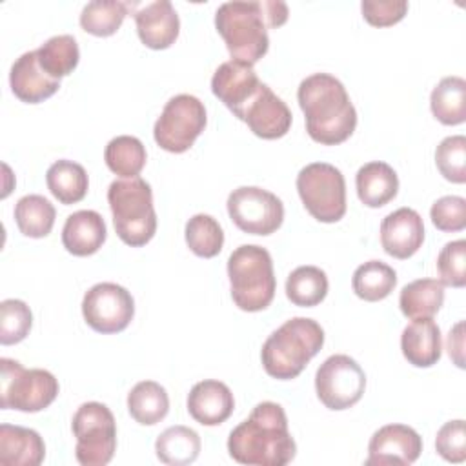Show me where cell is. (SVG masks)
Returning <instances> with one entry per match:
<instances>
[{
    "mask_svg": "<svg viewBox=\"0 0 466 466\" xmlns=\"http://www.w3.org/2000/svg\"><path fill=\"white\" fill-rule=\"evenodd\" d=\"M362 16L375 27H388L404 18L408 13L406 0H362Z\"/></svg>",
    "mask_w": 466,
    "mask_h": 466,
    "instance_id": "b9f144b4",
    "label": "cell"
},
{
    "mask_svg": "<svg viewBox=\"0 0 466 466\" xmlns=\"http://www.w3.org/2000/svg\"><path fill=\"white\" fill-rule=\"evenodd\" d=\"M75 457L82 466H106L116 450V422L102 402H84L73 415Z\"/></svg>",
    "mask_w": 466,
    "mask_h": 466,
    "instance_id": "9c48e42d",
    "label": "cell"
},
{
    "mask_svg": "<svg viewBox=\"0 0 466 466\" xmlns=\"http://www.w3.org/2000/svg\"><path fill=\"white\" fill-rule=\"evenodd\" d=\"M442 302L444 286L435 279H417L406 284L399 297L400 311L411 320L433 317L441 309Z\"/></svg>",
    "mask_w": 466,
    "mask_h": 466,
    "instance_id": "484cf974",
    "label": "cell"
},
{
    "mask_svg": "<svg viewBox=\"0 0 466 466\" xmlns=\"http://www.w3.org/2000/svg\"><path fill=\"white\" fill-rule=\"evenodd\" d=\"M46 182L51 195L66 206L80 202L89 187L86 169L80 164L67 158L56 160L49 166L46 173Z\"/></svg>",
    "mask_w": 466,
    "mask_h": 466,
    "instance_id": "d4e9b609",
    "label": "cell"
},
{
    "mask_svg": "<svg viewBox=\"0 0 466 466\" xmlns=\"http://www.w3.org/2000/svg\"><path fill=\"white\" fill-rule=\"evenodd\" d=\"M38 64L40 67L51 76L60 80L62 76L73 73V69L78 66L80 51L75 36L71 35H56L46 40L36 49Z\"/></svg>",
    "mask_w": 466,
    "mask_h": 466,
    "instance_id": "d6a6232c",
    "label": "cell"
},
{
    "mask_svg": "<svg viewBox=\"0 0 466 466\" xmlns=\"http://www.w3.org/2000/svg\"><path fill=\"white\" fill-rule=\"evenodd\" d=\"M82 315L87 326L98 333L124 331L135 315L131 293L115 282L91 286L82 300Z\"/></svg>",
    "mask_w": 466,
    "mask_h": 466,
    "instance_id": "4fadbf2b",
    "label": "cell"
},
{
    "mask_svg": "<svg viewBox=\"0 0 466 466\" xmlns=\"http://www.w3.org/2000/svg\"><path fill=\"white\" fill-rule=\"evenodd\" d=\"M437 271L442 286L464 288L466 284V240L444 244L437 257Z\"/></svg>",
    "mask_w": 466,
    "mask_h": 466,
    "instance_id": "f35d334b",
    "label": "cell"
},
{
    "mask_svg": "<svg viewBox=\"0 0 466 466\" xmlns=\"http://www.w3.org/2000/svg\"><path fill=\"white\" fill-rule=\"evenodd\" d=\"M268 25L269 27H280L288 20V5L279 0H264Z\"/></svg>",
    "mask_w": 466,
    "mask_h": 466,
    "instance_id": "ee69618b",
    "label": "cell"
},
{
    "mask_svg": "<svg viewBox=\"0 0 466 466\" xmlns=\"http://www.w3.org/2000/svg\"><path fill=\"white\" fill-rule=\"evenodd\" d=\"M208 122L204 104L187 93L171 96L155 122V142L169 153L187 151Z\"/></svg>",
    "mask_w": 466,
    "mask_h": 466,
    "instance_id": "30bf717a",
    "label": "cell"
},
{
    "mask_svg": "<svg viewBox=\"0 0 466 466\" xmlns=\"http://www.w3.org/2000/svg\"><path fill=\"white\" fill-rule=\"evenodd\" d=\"M226 204L229 218L244 233L266 237L282 226V200L258 186H240L233 189Z\"/></svg>",
    "mask_w": 466,
    "mask_h": 466,
    "instance_id": "8fae6325",
    "label": "cell"
},
{
    "mask_svg": "<svg viewBox=\"0 0 466 466\" xmlns=\"http://www.w3.org/2000/svg\"><path fill=\"white\" fill-rule=\"evenodd\" d=\"M231 299L242 311L266 309L277 289L273 260L266 248L257 244L238 246L228 258Z\"/></svg>",
    "mask_w": 466,
    "mask_h": 466,
    "instance_id": "8992f818",
    "label": "cell"
},
{
    "mask_svg": "<svg viewBox=\"0 0 466 466\" xmlns=\"http://www.w3.org/2000/svg\"><path fill=\"white\" fill-rule=\"evenodd\" d=\"M129 415L142 426L160 422L169 411V397L164 386L155 380H142L127 393Z\"/></svg>",
    "mask_w": 466,
    "mask_h": 466,
    "instance_id": "4316f807",
    "label": "cell"
},
{
    "mask_svg": "<svg viewBox=\"0 0 466 466\" xmlns=\"http://www.w3.org/2000/svg\"><path fill=\"white\" fill-rule=\"evenodd\" d=\"M435 164L446 180L453 184H464L466 182V137L451 135L441 140V144L435 149Z\"/></svg>",
    "mask_w": 466,
    "mask_h": 466,
    "instance_id": "74e56055",
    "label": "cell"
},
{
    "mask_svg": "<svg viewBox=\"0 0 466 466\" xmlns=\"http://www.w3.org/2000/svg\"><path fill=\"white\" fill-rule=\"evenodd\" d=\"M235 408L231 390L215 379L197 382L187 395V413L202 426L226 422Z\"/></svg>",
    "mask_w": 466,
    "mask_h": 466,
    "instance_id": "d6986e66",
    "label": "cell"
},
{
    "mask_svg": "<svg viewBox=\"0 0 466 466\" xmlns=\"http://www.w3.org/2000/svg\"><path fill=\"white\" fill-rule=\"evenodd\" d=\"M215 27L233 60L253 66L269 47L268 16L262 2H224L215 13Z\"/></svg>",
    "mask_w": 466,
    "mask_h": 466,
    "instance_id": "5b68a950",
    "label": "cell"
},
{
    "mask_svg": "<svg viewBox=\"0 0 466 466\" xmlns=\"http://www.w3.org/2000/svg\"><path fill=\"white\" fill-rule=\"evenodd\" d=\"M33 313L24 300L5 299L0 302V344H18L31 329Z\"/></svg>",
    "mask_w": 466,
    "mask_h": 466,
    "instance_id": "8d00e7d4",
    "label": "cell"
},
{
    "mask_svg": "<svg viewBox=\"0 0 466 466\" xmlns=\"http://www.w3.org/2000/svg\"><path fill=\"white\" fill-rule=\"evenodd\" d=\"M420 451L422 439L413 428L406 424H386L371 435L366 464H413Z\"/></svg>",
    "mask_w": 466,
    "mask_h": 466,
    "instance_id": "9a60e30c",
    "label": "cell"
},
{
    "mask_svg": "<svg viewBox=\"0 0 466 466\" xmlns=\"http://www.w3.org/2000/svg\"><path fill=\"white\" fill-rule=\"evenodd\" d=\"M187 248L202 258H213L222 251L224 231L217 218L206 213H197L186 222Z\"/></svg>",
    "mask_w": 466,
    "mask_h": 466,
    "instance_id": "d590c367",
    "label": "cell"
},
{
    "mask_svg": "<svg viewBox=\"0 0 466 466\" xmlns=\"http://www.w3.org/2000/svg\"><path fill=\"white\" fill-rule=\"evenodd\" d=\"M299 106L306 118L311 140L337 146L348 140L357 127V111L344 84L328 73H313L299 84Z\"/></svg>",
    "mask_w": 466,
    "mask_h": 466,
    "instance_id": "7a4b0ae2",
    "label": "cell"
},
{
    "mask_svg": "<svg viewBox=\"0 0 466 466\" xmlns=\"http://www.w3.org/2000/svg\"><path fill=\"white\" fill-rule=\"evenodd\" d=\"M106 222L102 215L93 209H80L71 213L62 228V244L69 253L76 257L96 253L106 242Z\"/></svg>",
    "mask_w": 466,
    "mask_h": 466,
    "instance_id": "44dd1931",
    "label": "cell"
},
{
    "mask_svg": "<svg viewBox=\"0 0 466 466\" xmlns=\"http://www.w3.org/2000/svg\"><path fill=\"white\" fill-rule=\"evenodd\" d=\"M131 4L120 0H93L80 13V25L95 36H111L122 25Z\"/></svg>",
    "mask_w": 466,
    "mask_h": 466,
    "instance_id": "e575fe53",
    "label": "cell"
},
{
    "mask_svg": "<svg viewBox=\"0 0 466 466\" xmlns=\"http://www.w3.org/2000/svg\"><path fill=\"white\" fill-rule=\"evenodd\" d=\"M397 286V273L382 260H368L360 264L351 279L355 295L366 302L386 299Z\"/></svg>",
    "mask_w": 466,
    "mask_h": 466,
    "instance_id": "f546056e",
    "label": "cell"
},
{
    "mask_svg": "<svg viewBox=\"0 0 466 466\" xmlns=\"http://www.w3.org/2000/svg\"><path fill=\"white\" fill-rule=\"evenodd\" d=\"M366 390V373L350 355L328 357L315 373V391L328 410H348Z\"/></svg>",
    "mask_w": 466,
    "mask_h": 466,
    "instance_id": "7c38bea8",
    "label": "cell"
},
{
    "mask_svg": "<svg viewBox=\"0 0 466 466\" xmlns=\"http://www.w3.org/2000/svg\"><path fill=\"white\" fill-rule=\"evenodd\" d=\"M104 160L115 175L133 178L138 177L146 166V147L137 137L120 135L107 142Z\"/></svg>",
    "mask_w": 466,
    "mask_h": 466,
    "instance_id": "836d02e7",
    "label": "cell"
},
{
    "mask_svg": "<svg viewBox=\"0 0 466 466\" xmlns=\"http://www.w3.org/2000/svg\"><path fill=\"white\" fill-rule=\"evenodd\" d=\"M328 295V277L317 266H299L288 275L286 297L300 308H313Z\"/></svg>",
    "mask_w": 466,
    "mask_h": 466,
    "instance_id": "1f68e13d",
    "label": "cell"
},
{
    "mask_svg": "<svg viewBox=\"0 0 466 466\" xmlns=\"http://www.w3.org/2000/svg\"><path fill=\"white\" fill-rule=\"evenodd\" d=\"M433 226L441 231H462L466 228V200L457 195H446L433 202L430 209Z\"/></svg>",
    "mask_w": 466,
    "mask_h": 466,
    "instance_id": "ab89813d",
    "label": "cell"
},
{
    "mask_svg": "<svg viewBox=\"0 0 466 466\" xmlns=\"http://www.w3.org/2000/svg\"><path fill=\"white\" fill-rule=\"evenodd\" d=\"M9 86L18 100L27 104H38L58 91L60 80L51 78L40 67L36 51H27L20 55L11 66Z\"/></svg>",
    "mask_w": 466,
    "mask_h": 466,
    "instance_id": "ffe728a7",
    "label": "cell"
},
{
    "mask_svg": "<svg viewBox=\"0 0 466 466\" xmlns=\"http://www.w3.org/2000/svg\"><path fill=\"white\" fill-rule=\"evenodd\" d=\"M400 350L404 359L417 368H430L442 355L441 328L430 319L411 320L400 335Z\"/></svg>",
    "mask_w": 466,
    "mask_h": 466,
    "instance_id": "7402d4cb",
    "label": "cell"
},
{
    "mask_svg": "<svg viewBox=\"0 0 466 466\" xmlns=\"http://www.w3.org/2000/svg\"><path fill=\"white\" fill-rule=\"evenodd\" d=\"M322 344L324 329L317 320L293 317L266 339L260 351L262 366L273 379H295L320 351Z\"/></svg>",
    "mask_w": 466,
    "mask_h": 466,
    "instance_id": "3957f363",
    "label": "cell"
},
{
    "mask_svg": "<svg viewBox=\"0 0 466 466\" xmlns=\"http://www.w3.org/2000/svg\"><path fill=\"white\" fill-rule=\"evenodd\" d=\"M260 138L275 140L284 137L291 127V111L268 84H260L255 95L237 115Z\"/></svg>",
    "mask_w": 466,
    "mask_h": 466,
    "instance_id": "5bb4252c",
    "label": "cell"
},
{
    "mask_svg": "<svg viewBox=\"0 0 466 466\" xmlns=\"http://www.w3.org/2000/svg\"><path fill=\"white\" fill-rule=\"evenodd\" d=\"M107 202L115 231L124 244L140 248L155 237L157 213L153 191L142 177L113 180L107 189Z\"/></svg>",
    "mask_w": 466,
    "mask_h": 466,
    "instance_id": "277c9868",
    "label": "cell"
},
{
    "mask_svg": "<svg viewBox=\"0 0 466 466\" xmlns=\"http://www.w3.org/2000/svg\"><path fill=\"white\" fill-rule=\"evenodd\" d=\"M55 206L42 195H25L15 206V220L22 235L31 238L47 237L55 224Z\"/></svg>",
    "mask_w": 466,
    "mask_h": 466,
    "instance_id": "4dcf8cb0",
    "label": "cell"
},
{
    "mask_svg": "<svg viewBox=\"0 0 466 466\" xmlns=\"http://www.w3.org/2000/svg\"><path fill=\"white\" fill-rule=\"evenodd\" d=\"M0 406L36 413L47 408L58 395V380L47 370H25L15 359H0Z\"/></svg>",
    "mask_w": 466,
    "mask_h": 466,
    "instance_id": "52a82bcc",
    "label": "cell"
},
{
    "mask_svg": "<svg viewBox=\"0 0 466 466\" xmlns=\"http://www.w3.org/2000/svg\"><path fill=\"white\" fill-rule=\"evenodd\" d=\"M46 457V444L38 431L24 426H0V462L5 466H38Z\"/></svg>",
    "mask_w": 466,
    "mask_h": 466,
    "instance_id": "603a6c76",
    "label": "cell"
},
{
    "mask_svg": "<svg viewBox=\"0 0 466 466\" xmlns=\"http://www.w3.org/2000/svg\"><path fill=\"white\" fill-rule=\"evenodd\" d=\"M297 191L308 213L319 222H339L346 213L344 175L328 162L304 166L297 175Z\"/></svg>",
    "mask_w": 466,
    "mask_h": 466,
    "instance_id": "ba28073f",
    "label": "cell"
},
{
    "mask_svg": "<svg viewBox=\"0 0 466 466\" xmlns=\"http://www.w3.org/2000/svg\"><path fill=\"white\" fill-rule=\"evenodd\" d=\"M359 200L368 208H382L391 202L399 191L395 169L380 160L364 164L355 177Z\"/></svg>",
    "mask_w": 466,
    "mask_h": 466,
    "instance_id": "cb8c5ba5",
    "label": "cell"
},
{
    "mask_svg": "<svg viewBox=\"0 0 466 466\" xmlns=\"http://www.w3.org/2000/svg\"><path fill=\"white\" fill-rule=\"evenodd\" d=\"M260 84L253 66L231 58L213 73L211 91L237 116Z\"/></svg>",
    "mask_w": 466,
    "mask_h": 466,
    "instance_id": "2e32d148",
    "label": "cell"
},
{
    "mask_svg": "<svg viewBox=\"0 0 466 466\" xmlns=\"http://www.w3.org/2000/svg\"><path fill=\"white\" fill-rule=\"evenodd\" d=\"M435 450L448 462H462L466 459V430L462 419L450 420L437 431Z\"/></svg>",
    "mask_w": 466,
    "mask_h": 466,
    "instance_id": "60d3db41",
    "label": "cell"
},
{
    "mask_svg": "<svg viewBox=\"0 0 466 466\" xmlns=\"http://www.w3.org/2000/svg\"><path fill=\"white\" fill-rule=\"evenodd\" d=\"M430 107L444 126H459L466 120V82L461 76H444L431 91Z\"/></svg>",
    "mask_w": 466,
    "mask_h": 466,
    "instance_id": "83f0119b",
    "label": "cell"
},
{
    "mask_svg": "<svg viewBox=\"0 0 466 466\" xmlns=\"http://www.w3.org/2000/svg\"><path fill=\"white\" fill-rule=\"evenodd\" d=\"M137 33L149 49H167L178 36L180 20L169 0L133 4Z\"/></svg>",
    "mask_w": 466,
    "mask_h": 466,
    "instance_id": "e0dca14e",
    "label": "cell"
},
{
    "mask_svg": "<svg viewBox=\"0 0 466 466\" xmlns=\"http://www.w3.org/2000/svg\"><path fill=\"white\" fill-rule=\"evenodd\" d=\"M228 451L233 461L248 466H284L293 461L297 444L288 430L280 404L258 402L249 417L231 430Z\"/></svg>",
    "mask_w": 466,
    "mask_h": 466,
    "instance_id": "6da1fadb",
    "label": "cell"
},
{
    "mask_svg": "<svg viewBox=\"0 0 466 466\" xmlns=\"http://www.w3.org/2000/svg\"><path fill=\"white\" fill-rule=\"evenodd\" d=\"M155 451L164 464L186 466L197 461L200 453V437L187 426H171L157 437Z\"/></svg>",
    "mask_w": 466,
    "mask_h": 466,
    "instance_id": "f1b7e54d",
    "label": "cell"
},
{
    "mask_svg": "<svg viewBox=\"0 0 466 466\" xmlns=\"http://www.w3.org/2000/svg\"><path fill=\"white\" fill-rule=\"evenodd\" d=\"M424 242V222L411 208H399L380 224V244L395 258H410Z\"/></svg>",
    "mask_w": 466,
    "mask_h": 466,
    "instance_id": "ac0fdd59",
    "label": "cell"
},
{
    "mask_svg": "<svg viewBox=\"0 0 466 466\" xmlns=\"http://www.w3.org/2000/svg\"><path fill=\"white\" fill-rule=\"evenodd\" d=\"M446 350L450 359L459 366L464 368V320H459L448 333Z\"/></svg>",
    "mask_w": 466,
    "mask_h": 466,
    "instance_id": "7bdbcfd3",
    "label": "cell"
}]
</instances>
